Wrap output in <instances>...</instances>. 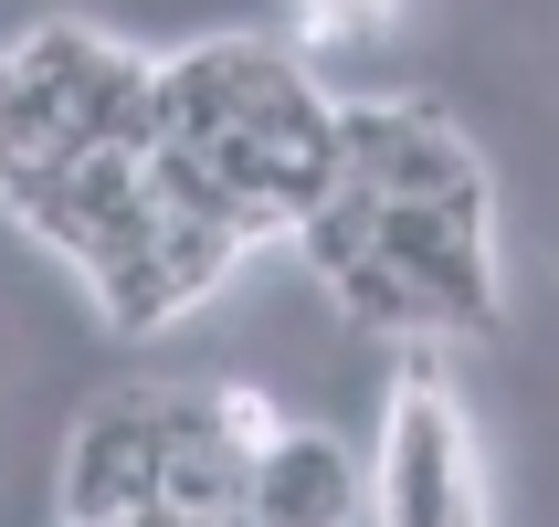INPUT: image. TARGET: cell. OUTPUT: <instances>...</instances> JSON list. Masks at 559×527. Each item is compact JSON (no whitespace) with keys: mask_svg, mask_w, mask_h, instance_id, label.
<instances>
[{"mask_svg":"<svg viewBox=\"0 0 559 527\" xmlns=\"http://www.w3.org/2000/svg\"><path fill=\"white\" fill-rule=\"evenodd\" d=\"M380 527H486L465 402L423 359L391 380V411H380Z\"/></svg>","mask_w":559,"mask_h":527,"instance_id":"1","label":"cell"},{"mask_svg":"<svg viewBox=\"0 0 559 527\" xmlns=\"http://www.w3.org/2000/svg\"><path fill=\"white\" fill-rule=\"evenodd\" d=\"M370 253L423 296L433 338H497V201H380Z\"/></svg>","mask_w":559,"mask_h":527,"instance_id":"2","label":"cell"},{"mask_svg":"<svg viewBox=\"0 0 559 527\" xmlns=\"http://www.w3.org/2000/svg\"><path fill=\"white\" fill-rule=\"evenodd\" d=\"M338 180L370 201H497L475 137L423 95H348L338 106Z\"/></svg>","mask_w":559,"mask_h":527,"instance_id":"3","label":"cell"},{"mask_svg":"<svg viewBox=\"0 0 559 527\" xmlns=\"http://www.w3.org/2000/svg\"><path fill=\"white\" fill-rule=\"evenodd\" d=\"M158 506V422H148V380L106 391L63 443V527H117Z\"/></svg>","mask_w":559,"mask_h":527,"instance_id":"4","label":"cell"},{"mask_svg":"<svg viewBox=\"0 0 559 527\" xmlns=\"http://www.w3.org/2000/svg\"><path fill=\"white\" fill-rule=\"evenodd\" d=\"M359 506V465H348L338 433H307V422H275L264 454H253V486H243V517L253 527H348Z\"/></svg>","mask_w":559,"mask_h":527,"instance_id":"5","label":"cell"},{"mask_svg":"<svg viewBox=\"0 0 559 527\" xmlns=\"http://www.w3.org/2000/svg\"><path fill=\"white\" fill-rule=\"evenodd\" d=\"M370 243H380V201H370L359 180H338L328 201H307V212H296V253H307L317 285H338L348 264H370Z\"/></svg>","mask_w":559,"mask_h":527,"instance_id":"6","label":"cell"},{"mask_svg":"<svg viewBox=\"0 0 559 527\" xmlns=\"http://www.w3.org/2000/svg\"><path fill=\"white\" fill-rule=\"evenodd\" d=\"M380 11H391V0H307L317 32H359V22H380Z\"/></svg>","mask_w":559,"mask_h":527,"instance_id":"7","label":"cell"}]
</instances>
